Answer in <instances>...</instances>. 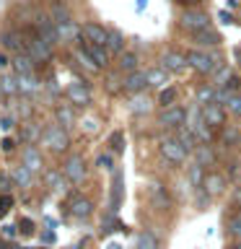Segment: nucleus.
<instances>
[{
    "instance_id": "obj_1",
    "label": "nucleus",
    "mask_w": 241,
    "mask_h": 249,
    "mask_svg": "<svg viewBox=\"0 0 241 249\" xmlns=\"http://www.w3.org/2000/svg\"><path fill=\"white\" fill-rule=\"evenodd\" d=\"M184 124L194 132V138H197L200 143H205V145L213 143V130H210V124L205 122V117H202V112L197 107H192L189 112H187V122Z\"/></svg>"
},
{
    "instance_id": "obj_2",
    "label": "nucleus",
    "mask_w": 241,
    "mask_h": 249,
    "mask_svg": "<svg viewBox=\"0 0 241 249\" xmlns=\"http://www.w3.org/2000/svg\"><path fill=\"white\" fill-rule=\"evenodd\" d=\"M42 138H44V145L50 148L52 153H62V151H68V145H70L68 130L62 127V124H47Z\"/></svg>"
},
{
    "instance_id": "obj_3",
    "label": "nucleus",
    "mask_w": 241,
    "mask_h": 249,
    "mask_svg": "<svg viewBox=\"0 0 241 249\" xmlns=\"http://www.w3.org/2000/svg\"><path fill=\"white\" fill-rule=\"evenodd\" d=\"M179 26L184 31H189V34H200V31L210 29V18H207V13L197 11V8H187L182 13V18H179Z\"/></svg>"
},
{
    "instance_id": "obj_4",
    "label": "nucleus",
    "mask_w": 241,
    "mask_h": 249,
    "mask_svg": "<svg viewBox=\"0 0 241 249\" xmlns=\"http://www.w3.org/2000/svg\"><path fill=\"white\" fill-rule=\"evenodd\" d=\"M187 65H192L197 73H213V70H221V57H215V54H210V52L194 50V52L187 54Z\"/></svg>"
},
{
    "instance_id": "obj_5",
    "label": "nucleus",
    "mask_w": 241,
    "mask_h": 249,
    "mask_svg": "<svg viewBox=\"0 0 241 249\" xmlns=\"http://www.w3.org/2000/svg\"><path fill=\"white\" fill-rule=\"evenodd\" d=\"M158 151H161V156L166 159L169 163H182L184 159H187V148L182 145V140L179 138H166V140H161V145H158Z\"/></svg>"
},
{
    "instance_id": "obj_6",
    "label": "nucleus",
    "mask_w": 241,
    "mask_h": 249,
    "mask_svg": "<svg viewBox=\"0 0 241 249\" xmlns=\"http://www.w3.org/2000/svg\"><path fill=\"white\" fill-rule=\"evenodd\" d=\"M62 174H65L73 184H81L83 179H86V161H83V156H68V161L62 163Z\"/></svg>"
},
{
    "instance_id": "obj_7",
    "label": "nucleus",
    "mask_w": 241,
    "mask_h": 249,
    "mask_svg": "<svg viewBox=\"0 0 241 249\" xmlns=\"http://www.w3.org/2000/svg\"><path fill=\"white\" fill-rule=\"evenodd\" d=\"M26 54L34 62H47L52 57V44L44 42L42 36H36V39H31V42H26Z\"/></svg>"
},
{
    "instance_id": "obj_8",
    "label": "nucleus",
    "mask_w": 241,
    "mask_h": 249,
    "mask_svg": "<svg viewBox=\"0 0 241 249\" xmlns=\"http://www.w3.org/2000/svg\"><path fill=\"white\" fill-rule=\"evenodd\" d=\"M68 99H70V104H75V107H86L91 101L88 86H86L83 81H73L68 86Z\"/></svg>"
},
{
    "instance_id": "obj_9",
    "label": "nucleus",
    "mask_w": 241,
    "mask_h": 249,
    "mask_svg": "<svg viewBox=\"0 0 241 249\" xmlns=\"http://www.w3.org/2000/svg\"><path fill=\"white\" fill-rule=\"evenodd\" d=\"M158 122L163 124V127H182V124L187 122V112L182 107H166L161 112Z\"/></svg>"
},
{
    "instance_id": "obj_10",
    "label": "nucleus",
    "mask_w": 241,
    "mask_h": 249,
    "mask_svg": "<svg viewBox=\"0 0 241 249\" xmlns=\"http://www.w3.org/2000/svg\"><path fill=\"white\" fill-rule=\"evenodd\" d=\"M161 68L166 70V73H182V70L187 68V54L176 52V50H169L161 57Z\"/></svg>"
},
{
    "instance_id": "obj_11",
    "label": "nucleus",
    "mask_w": 241,
    "mask_h": 249,
    "mask_svg": "<svg viewBox=\"0 0 241 249\" xmlns=\"http://www.w3.org/2000/svg\"><path fill=\"white\" fill-rule=\"evenodd\" d=\"M21 163L26 166L29 171H42V166H44V161H42V153H39V148L34 145V143H29L26 148L21 151Z\"/></svg>"
},
{
    "instance_id": "obj_12",
    "label": "nucleus",
    "mask_w": 241,
    "mask_h": 249,
    "mask_svg": "<svg viewBox=\"0 0 241 249\" xmlns=\"http://www.w3.org/2000/svg\"><path fill=\"white\" fill-rule=\"evenodd\" d=\"M81 36L86 39V42H91V44H101V47H106V36H109V31L104 26H99V23H86V26L81 29Z\"/></svg>"
},
{
    "instance_id": "obj_13",
    "label": "nucleus",
    "mask_w": 241,
    "mask_h": 249,
    "mask_svg": "<svg viewBox=\"0 0 241 249\" xmlns=\"http://www.w3.org/2000/svg\"><path fill=\"white\" fill-rule=\"evenodd\" d=\"M202 117H205V122L210 124V127H221V124L225 122V109H223V104L210 101V104L202 107Z\"/></svg>"
},
{
    "instance_id": "obj_14",
    "label": "nucleus",
    "mask_w": 241,
    "mask_h": 249,
    "mask_svg": "<svg viewBox=\"0 0 241 249\" xmlns=\"http://www.w3.org/2000/svg\"><path fill=\"white\" fill-rule=\"evenodd\" d=\"M34 26H36L39 36H42L44 42H50V44H54V42H57V31H54V21L50 18V16H39Z\"/></svg>"
},
{
    "instance_id": "obj_15",
    "label": "nucleus",
    "mask_w": 241,
    "mask_h": 249,
    "mask_svg": "<svg viewBox=\"0 0 241 249\" xmlns=\"http://www.w3.org/2000/svg\"><path fill=\"white\" fill-rule=\"evenodd\" d=\"M145 86H148V78L145 73H127V78H124V83H122V89L127 91V93H143L145 91Z\"/></svg>"
},
{
    "instance_id": "obj_16",
    "label": "nucleus",
    "mask_w": 241,
    "mask_h": 249,
    "mask_svg": "<svg viewBox=\"0 0 241 249\" xmlns=\"http://www.w3.org/2000/svg\"><path fill=\"white\" fill-rule=\"evenodd\" d=\"M83 50L91 54V60L96 62L99 68H106L109 65V50L101 44H91V42H83Z\"/></svg>"
},
{
    "instance_id": "obj_17",
    "label": "nucleus",
    "mask_w": 241,
    "mask_h": 249,
    "mask_svg": "<svg viewBox=\"0 0 241 249\" xmlns=\"http://www.w3.org/2000/svg\"><path fill=\"white\" fill-rule=\"evenodd\" d=\"M54 31H57V42H73L75 36H81V29H78L73 21L54 23Z\"/></svg>"
},
{
    "instance_id": "obj_18",
    "label": "nucleus",
    "mask_w": 241,
    "mask_h": 249,
    "mask_svg": "<svg viewBox=\"0 0 241 249\" xmlns=\"http://www.w3.org/2000/svg\"><path fill=\"white\" fill-rule=\"evenodd\" d=\"M16 81H18V91L21 93H36L39 89H42V81H39L34 73H23V75L16 78Z\"/></svg>"
},
{
    "instance_id": "obj_19",
    "label": "nucleus",
    "mask_w": 241,
    "mask_h": 249,
    "mask_svg": "<svg viewBox=\"0 0 241 249\" xmlns=\"http://www.w3.org/2000/svg\"><path fill=\"white\" fill-rule=\"evenodd\" d=\"M0 42H3L5 50H16V52L26 50V44H23V39H21L18 31H3V34H0Z\"/></svg>"
},
{
    "instance_id": "obj_20",
    "label": "nucleus",
    "mask_w": 241,
    "mask_h": 249,
    "mask_svg": "<svg viewBox=\"0 0 241 249\" xmlns=\"http://www.w3.org/2000/svg\"><path fill=\"white\" fill-rule=\"evenodd\" d=\"M91 200L88 197H73V202H70V213H73L75 218H86V215H91Z\"/></svg>"
},
{
    "instance_id": "obj_21",
    "label": "nucleus",
    "mask_w": 241,
    "mask_h": 249,
    "mask_svg": "<svg viewBox=\"0 0 241 249\" xmlns=\"http://www.w3.org/2000/svg\"><path fill=\"white\" fill-rule=\"evenodd\" d=\"M13 68H16V73H18V75L34 73V60H31L26 52H18V54H16V60H13Z\"/></svg>"
},
{
    "instance_id": "obj_22",
    "label": "nucleus",
    "mask_w": 241,
    "mask_h": 249,
    "mask_svg": "<svg viewBox=\"0 0 241 249\" xmlns=\"http://www.w3.org/2000/svg\"><path fill=\"white\" fill-rule=\"evenodd\" d=\"M117 68H120L122 73H135V70H138V54L135 52H122Z\"/></svg>"
},
{
    "instance_id": "obj_23",
    "label": "nucleus",
    "mask_w": 241,
    "mask_h": 249,
    "mask_svg": "<svg viewBox=\"0 0 241 249\" xmlns=\"http://www.w3.org/2000/svg\"><path fill=\"white\" fill-rule=\"evenodd\" d=\"M54 117H57V124H62V127H70V124L75 122V114H73V107L70 104H62L54 109Z\"/></svg>"
},
{
    "instance_id": "obj_24",
    "label": "nucleus",
    "mask_w": 241,
    "mask_h": 249,
    "mask_svg": "<svg viewBox=\"0 0 241 249\" xmlns=\"http://www.w3.org/2000/svg\"><path fill=\"white\" fill-rule=\"evenodd\" d=\"M135 249H158V239L151 231H140L135 239Z\"/></svg>"
},
{
    "instance_id": "obj_25",
    "label": "nucleus",
    "mask_w": 241,
    "mask_h": 249,
    "mask_svg": "<svg viewBox=\"0 0 241 249\" xmlns=\"http://www.w3.org/2000/svg\"><path fill=\"white\" fill-rule=\"evenodd\" d=\"M192 36H194V42L202 44V47H215V44H221V34H215V31H210V29L200 31V34H192Z\"/></svg>"
},
{
    "instance_id": "obj_26",
    "label": "nucleus",
    "mask_w": 241,
    "mask_h": 249,
    "mask_svg": "<svg viewBox=\"0 0 241 249\" xmlns=\"http://www.w3.org/2000/svg\"><path fill=\"white\" fill-rule=\"evenodd\" d=\"M31 174H34V171H29V169L21 163V166H16V169L11 171V179H13L18 187H29V184H31Z\"/></svg>"
},
{
    "instance_id": "obj_27",
    "label": "nucleus",
    "mask_w": 241,
    "mask_h": 249,
    "mask_svg": "<svg viewBox=\"0 0 241 249\" xmlns=\"http://www.w3.org/2000/svg\"><path fill=\"white\" fill-rule=\"evenodd\" d=\"M122 192H124L122 171H114V182H112V208H114V210H117V205L122 202Z\"/></svg>"
},
{
    "instance_id": "obj_28",
    "label": "nucleus",
    "mask_w": 241,
    "mask_h": 249,
    "mask_svg": "<svg viewBox=\"0 0 241 249\" xmlns=\"http://www.w3.org/2000/svg\"><path fill=\"white\" fill-rule=\"evenodd\" d=\"M176 138L182 140V145L187 148V151H194V148L200 145V140L194 138V132H192L189 127H179V132H176Z\"/></svg>"
},
{
    "instance_id": "obj_29",
    "label": "nucleus",
    "mask_w": 241,
    "mask_h": 249,
    "mask_svg": "<svg viewBox=\"0 0 241 249\" xmlns=\"http://www.w3.org/2000/svg\"><path fill=\"white\" fill-rule=\"evenodd\" d=\"M42 135H44L42 124H34V122H26V124H23V132H21V138L26 140V143H34V140H39Z\"/></svg>"
},
{
    "instance_id": "obj_30",
    "label": "nucleus",
    "mask_w": 241,
    "mask_h": 249,
    "mask_svg": "<svg viewBox=\"0 0 241 249\" xmlns=\"http://www.w3.org/2000/svg\"><path fill=\"white\" fill-rule=\"evenodd\" d=\"M151 104L153 101L148 99V96H143V93H135V99L130 101V109L135 114H145V112H151Z\"/></svg>"
},
{
    "instance_id": "obj_31",
    "label": "nucleus",
    "mask_w": 241,
    "mask_h": 249,
    "mask_svg": "<svg viewBox=\"0 0 241 249\" xmlns=\"http://www.w3.org/2000/svg\"><path fill=\"white\" fill-rule=\"evenodd\" d=\"M205 187H207V195H221L223 187H225V179L221 174H210L205 179Z\"/></svg>"
},
{
    "instance_id": "obj_32",
    "label": "nucleus",
    "mask_w": 241,
    "mask_h": 249,
    "mask_svg": "<svg viewBox=\"0 0 241 249\" xmlns=\"http://www.w3.org/2000/svg\"><path fill=\"white\" fill-rule=\"evenodd\" d=\"M122 47H124V39H122L120 31H109V36H106V50L122 54Z\"/></svg>"
},
{
    "instance_id": "obj_33",
    "label": "nucleus",
    "mask_w": 241,
    "mask_h": 249,
    "mask_svg": "<svg viewBox=\"0 0 241 249\" xmlns=\"http://www.w3.org/2000/svg\"><path fill=\"white\" fill-rule=\"evenodd\" d=\"M148 78V86H161V83H166V70L163 68H153V70H148L145 73Z\"/></svg>"
},
{
    "instance_id": "obj_34",
    "label": "nucleus",
    "mask_w": 241,
    "mask_h": 249,
    "mask_svg": "<svg viewBox=\"0 0 241 249\" xmlns=\"http://www.w3.org/2000/svg\"><path fill=\"white\" fill-rule=\"evenodd\" d=\"M75 60L81 62V65H83L86 70H91V73H93V70H99V65H96V62H93V60H91V54L86 52L83 47H81V50H75Z\"/></svg>"
},
{
    "instance_id": "obj_35",
    "label": "nucleus",
    "mask_w": 241,
    "mask_h": 249,
    "mask_svg": "<svg viewBox=\"0 0 241 249\" xmlns=\"http://www.w3.org/2000/svg\"><path fill=\"white\" fill-rule=\"evenodd\" d=\"M52 21H54V23L70 21V13H68V8L62 5V3H52Z\"/></svg>"
},
{
    "instance_id": "obj_36",
    "label": "nucleus",
    "mask_w": 241,
    "mask_h": 249,
    "mask_svg": "<svg viewBox=\"0 0 241 249\" xmlns=\"http://www.w3.org/2000/svg\"><path fill=\"white\" fill-rule=\"evenodd\" d=\"M174 101H176V89H174V86H169V89H163L158 93V104L161 107H171Z\"/></svg>"
},
{
    "instance_id": "obj_37",
    "label": "nucleus",
    "mask_w": 241,
    "mask_h": 249,
    "mask_svg": "<svg viewBox=\"0 0 241 249\" xmlns=\"http://www.w3.org/2000/svg\"><path fill=\"white\" fill-rule=\"evenodd\" d=\"M197 163L200 166H210V163H213V151H210V145H197Z\"/></svg>"
},
{
    "instance_id": "obj_38",
    "label": "nucleus",
    "mask_w": 241,
    "mask_h": 249,
    "mask_svg": "<svg viewBox=\"0 0 241 249\" xmlns=\"http://www.w3.org/2000/svg\"><path fill=\"white\" fill-rule=\"evenodd\" d=\"M0 89H3V93H18V81L11 75H0Z\"/></svg>"
},
{
    "instance_id": "obj_39",
    "label": "nucleus",
    "mask_w": 241,
    "mask_h": 249,
    "mask_svg": "<svg viewBox=\"0 0 241 249\" xmlns=\"http://www.w3.org/2000/svg\"><path fill=\"white\" fill-rule=\"evenodd\" d=\"M47 184L52 190H65V182H62V171H50L47 174Z\"/></svg>"
},
{
    "instance_id": "obj_40",
    "label": "nucleus",
    "mask_w": 241,
    "mask_h": 249,
    "mask_svg": "<svg viewBox=\"0 0 241 249\" xmlns=\"http://www.w3.org/2000/svg\"><path fill=\"white\" fill-rule=\"evenodd\" d=\"M109 145H112V151H124V132L122 130H117V132H112V138H109Z\"/></svg>"
},
{
    "instance_id": "obj_41",
    "label": "nucleus",
    "mask_w": 241,
    "mask_h": 249,
    "mask_svg": "<svg viewBox=\"0 0 241 249\" xmlns=\"http://www.w3.org/2000/svg\"><path fill=\"white\" fill-rule=\"evenodd\" d=\"M225 109H228L231 114H241V93H233V96L225 101Z\"/></svg>"
},
{
    "instance_id": "obj_42",
    "label": "nucleus",
    "mask_w": 241,
    "mask_h": 249,
    "mask_svg": "<svg viewBox=\"0 0 241 249\" xmlns=\"http://www.w3.org/2000/svg\"><path fill=\"white\" fill-rule=\"evenodd\" d=\"M213 96H215V89H200L197 91V104H210V101H213Z\"/></svg>"
},
{
    "instance_id": "obj_43",
    "label": "nucleus",
    "mask_w": 241,
    "mask_h": 249,
    "mask_svg": "<svg viewBox=\"0 0 241 249\" xmlns=\"http://www.w3.org/2000/svg\"><path fill=\"white\" fill-rule=\"evenodd\" d=\"M228 231L236 236L239 241H241V215H233L231 221H228Z\"/></svg>"
},
{
    "instance_id": "obj_44",
    "label": "nucleus",
    "mask_w": 241,
    "mask_h": 249,
    "mask_svg": "<svg viewBox=\"0 0 241 249\" xmlns=\"http://www.w3.org/2000/svg\"><path fill=\"white\" fill-rule=\"evenodd\" d=\"M151 195H153V197H158V202H161L163 208L169 205V197H166V192H163V187H161V184H153V190H151Z\"/></svg>"
},
{
    "instance_id": "obj_45",
    "label": "nucleus",
    "mask_w": 241,
    "mask_h": 249,
    "mask_svg": "<svg viewBox=\"0 0 241 249\" xmlns=\"http://www.w3.org/2000/svg\"><path fill=\"white\" fill-rule=\"evenodd\" d=\"M189 182H192L194 187L202 182V166H200V163H194V166L189 169Z\"/></svg>"
},
{
    "instance_id": "obj_46",
    "label": "nucleus",
    "mask_w": 241,
    "mask_h": 249,
    "mask_svg": "<svg viewBox=\"0 0 241 249\" xmlns=\"http://www.w3.org/2000/svg\"><path fill=\"white\" fill-rule=\"evenodd\" d=\"M83 130L86 132H96L99 130V122L93 120V117H86V120H83Z\"/></svg>"
},
{
    "instance_id": "obj_47",
    "label": "nucleus",
    "mask_w": 241,
    "mask_h": 249,
    "mask_svg": "<svg viewBox=\"0 0 241 249\" xmlns=\"http://www.w3.org/2000/svg\"><path fill=\"white\" fill-rule=\"evenodd\" d=\"M11 205H13V197L11 195H3V197H0V213H8Z\"/></svg>"
},
{
    "instance_id": "obj_48",
    "label": "nucleus",
    "mask_w": 241,
    "mask_h": 249,
    "mask_svg": "<svg viewBox=\"0 0 241 249\" xmlns=\"http://www.w3.org/2000/svg\"><path fill=\"white\" fill-rule=\"evenodd\" d=\"M96 163H99L101 169H112V156H99Z\"/></svg>"
},
{
    "instance_id": "obj_49",
    "label": "nucleus",
    "mask_w": 241,
    "mask_h": 249,
    "mask_svg": "<svg viewBox=\"0 0 241 249\" xmlns=\"http://www.w3.org/2000/svg\"><path fill=\"white\" fill-rule=\"evenodd\" d=\"M16 114L29 117V114H31V107H29V104H18V107H16Z\"/></svg>"
},
{
    "instance_id": "obj_50",
    "label": "nucleus",
    "mask_w": 241,
    "mask_h": 249,
    "mask_svg": "<svg viewBox=\"0 0 241 249\" xmlns=\"http://www.w3.org/2000/svg\"><path fill=\"white\" fill-rule=\"evenodd\" d=\"M13 127V117H3L0 120V130H11Z\"/></svg>"
},
{
    "instance_id": "obj_51",
    "label": "nucleus",
    "mask_w": 241,
    "mask_h": 249,
    "mask_svg": "<svg viewBox=\"0 0 241 249\" xmlns=\"http://www.w3.org/2000/svg\"><path fill=\"white\" fill-rule=\"evenodd\" d=\"M8 182H11V179H8L5 174H0V190H3V195H8V190H11V187H8Z\"/></svg>"
},
{
    "instance_id": "obj_52",
    "label": "nucleus",
    "mask_w": 241,
    "mask_h": 249,
    "mask_svg": "<svg viewBox=\"0 0 241 249\" xmlns=\"http://www.w3.org/2000/svg\"><path fill=\"white\" fill-rule=\"evenodd\" d=\"M3 151H13V140H11V138L3 140Z\"/></svg>"
},
{
    "instance_id": "obj_53",
    "label": "nucleus",
    "mask_w": 241,
    "mask_h": 249,
    "mask_svg": "<svg viewBox=\"0 0 241 249\" xmlns=\"http://www.w3.org/2000/svg\"><path fill=\"white\" fill-rule=\"evenodd\" d=\"M221 21H223V23H231V13L223 11V13H221Z\"/></svg>"
},
{
    "instance_id": "obj_54",
    "label": "nucleus",
    "mask_w": 241,
    "mask_h": 249,
    "mask_svg": "<svg viewBox=\"0 0 241 249\" xmlns=\"http://www.w3.org/2000/svg\"><path fill=\"white\" fill-rule=\"evenodd\" d=\"M3 68H8V57H5L3 52H0V70H3Z\"/></svg>"
},
{
    "instance_id": "obj_55",
    "label": "nucleus",
    "mask_w": 241,
    "mask_h": 249,
    "mask_svg": "<svg viewBox=\"0 0 241 249\" xmlns=\"http://www.w3.org/2000/svg\"><path fill=\"white\" fill-rule=\"evenodd\" d=\"M225 140H228V143H233V140H236V132H233V130L225 132Z\"/></svg>"
},
{
    "instance_id": "obj_56",
    "label": "nucleus",
    "mask_w": 241,
    "mask_h": 249,
    "mask_svg": "<svg viewBox=\"0 0 241 249\" xmlns=\"http://www.w3.org/2000/svg\"><path fill=\"white\" fill-rule=\"evenodd\" d=\"M3 233H5V236H13L16 231H13V226H5V229H3Z\"/></svg>"
},
{
    "instance_id": "obj_57",
    "label": "nucleus",
    "mask_w": 241,
    "mask_h": 249,
    "mask_svg": "<svg viewBox=\"0 0 241 249\" xmlns=\"http://www.w3.org/2000/svg\"><path fill=\"white\" fill-rule=\"evenodd\" d=\"M179 5H189V3H194V0H176Z\"/></svg>"
},
{
    "instance_id": "obj_58",
    "label": "nucleus",
    "mask_w": 241,
    "mask_h": 249,
    "mask_svg": "<svg viewBox=\"0 0 241 249\" xmlns=\"http://www.w3.org/2000/svg\"><path fill=\"white\" fill-rule=\"evenodd\" d=\"M228 249H241V241H236V244H231Z\"/></svg>"
},
{
    "instance_id": "obj_59",
    "label": "nucleus",
    "mask_w": 241,
    "mask_h": 249,
    "mask_svg": "<svg viewBox=\"0 0 241 249\" xmlns=\"http://www.w3.org/2000/svg\"><path fill=\"white\" fill-rule=\"evenodd\" d=\"M236 200H239V202H241V192H239V195H236Z\"/></svg>"
}]
</instances>
